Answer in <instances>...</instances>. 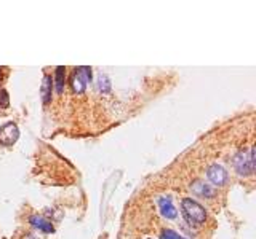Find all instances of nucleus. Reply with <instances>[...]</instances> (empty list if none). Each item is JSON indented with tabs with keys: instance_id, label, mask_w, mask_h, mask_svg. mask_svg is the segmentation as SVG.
Wrapping results in <instances>:
<instances>
[{
	"instance_id": "1",
	"label": "nucleus",
	"mask_w": 256,
	"mask_h": 239,
	"mask_svg": "<svg viewBox=\"0 0 256 239\" xmlns=\"http://www.w3.org/2000/svg\"><path fill=\"white\" fill-rule=\"evenodd\" d=\"M183 217L191 225H202L207 220V210L202 204H199L192 198H183L181 201Z\"/></svg>"
},
{
	"instance_id": "2",
	"label": "nucleus",
	"mask_w": 256,
	"mask_h": 239,
	"mask_svg": "<svg viewBox=\"0 0 256 239\" xmlns=\"http://www.w3.org/2000/svg\"><path fill=\"white\" fill-rule=\"evenodd\" d=\"M234 166H235V171H237L240 176L253 174V171H255V150L250 149L248 156L245 153H239L237 156H235Z\"/></svg>"
},
{
	"instance_id": "3",
	"label": "nucleus",
	"mask_w": 256,
	"mask_h": 239,
	"mask_svg": "<svg viewBox=\"0 0 256 239\" xmlns=\"http://www.w3.org/2000/svg\"><path fill=\"white\" fill-rule=\"evenodd\" d=\"M91 80V69L90 67H78L75 69L74 75H72V90L77 94H82L87 88V85L90 83Z\"/></svg>"
},
{
	"instance_id": "4",
	"label": "nucleus",
	"mask_w": 256,
	"mask_h": 239,
	"mask_svg": "<svg viewBox=\"0 0 256 239\" xmlns=\"http://www.w3.org/2000/svg\"><path fill=\"white\" fill-rule=\"evenodd\" d=\"M18 139H19V129L13 121L0 126V145L10 147V145L15 144Z\"/></svg>"
},
{
	"instance_id": "5",
	"label": "nucleus",
	"mask_w": 256,
	"mask_h": 239,
	"mask_svg": "<svg viewBox=\"0 0 256 239\" xmlns=\"http://www.w3.org/2000/svg\"><path fill=\"white\" fill-rule=\"evenodd\" d=\"M207 177L213 185H216V187H222V185H224L227 182V179H229L227 171L219 164L210 166V168L207 169Z\"/></svg>"
},
{
	"instance_id": "6",
	"label": "nucleus",
	"mask_w": 256,
	"mask_h": 239,
	"mask_svg": "<svg viewBox=\"0 0 256 239\" xmlns=\"http://www.w3.org/2000/svg\"><path fill=\"white\" fill-rule=\"evenodd\" d=\"M159 208H160V212L162 215L165 218H176V215H178V210H176V208L173 206V201L170 198H160L159 199Z\"/></svg>"
},
{
	"instance_id": "7",
	"label": "nucleus",
	"mask_w": 256,
	"mask_h": 239,
	"mask_svg": "<svg viewBox=\"0 0 256 239\" xmlns=\"http://www.w3.org/2000/svg\"><path fill=\"white\" fill-rule=\"evenodd\" d=\"M31 223L34 225L36 228L45 231V233H51L53 231V225H51L48 220H45L43 217H38V215H32L31 217Z\"/></svg>"
},
{
	"instance_id": "8",
	"label": "nucleus",
	"mask_w": 256,
	"mask_h": 239,
	"mask_svg": "<svg viewBox=\"0 0 256 239\" xmlns=\"http://www.w3.org/2000/svg\"><path fill=\"white\" fill-rule=\"evenodd\" d=\"M51 88H53V80H51L50 75H45L43 77V83H42V101H43V104L50 102Z\"/></svg>"
},
{
	"instance_id": "9",
	"label": "nucleus",
	"mask_w": 256,
	"mask_h": 239,
	"mask_svg": "<svg viewBox=\"0 0 256 239\" xmlns=\"http://www.w3.org/2000/svg\"><path fill=\"white\" fill-rule=\"evenodd\" d=\"M192 190H194V193H195V195H199V196H205V198H212V196L215 195L213 188L210 187V185L202 183V182H197L195 185H192Z\"/></svg>"
},
{
	"instance_id": "10",
	"label": "nucleus",
	"mask_w": 256,
	"mask_h": 239,
	"mask_svg": "<svg viewBox=\"0 0 256 239\" xmlns=\"http://www.w3.org/2000/svg\"><path fill=\"white\" fill-rule=\"evenodd\" d=\"M66 69L64 67H58L56 74H55V82H56V92L61 94L63 92V86H64V77H66Z\"/></svg>"
},
{
	"instance_id": "11",
	"label": "nucleus",
	"mask_w": 256,
	"mask_h": 239,
	"mask_svg": "<svg viewBox=\"0 0 256 239\" xmlns=\"http://www.w3.org/2000/svg\"><path fill=\"white\" fill-rule=\"evenodd\" d=\"M160 239H184V238L180 236L173 230H163L162 233H160Z\"/></svg>"
},
{
	"instance_id": "12",
	"label": "nucleus",
	"mask_w": 256,
	"mask_h": 239,
	"mask_svg": "<svg viewBox=\"0 0 256 239\" xmlns=\"http://www.w3.org/2000/svg\"><path fill=\"white\" fill-rule=\"evenodd\" d=\"M8 92H6L5 90H0V109H6L8 107Z\"/></svg>"
},
{
	"instance_id": "13",
	"label": "nucleus",
	"mask_w": 256,
	"mask_h": 239,
	"mask_svg": "<svg viewBox=\"0 0 256 239\" xmlns=\"http://www.w3.org/2000/svg\"><path fill=\"white\" fill-rule=\"evenodd\" d=\"M110 88V83H109V78L106 75H101L100 77V90L104 91V92H108Z\"/></svg>"
}]
</instances>
